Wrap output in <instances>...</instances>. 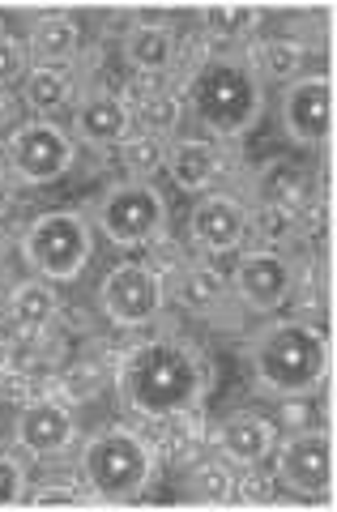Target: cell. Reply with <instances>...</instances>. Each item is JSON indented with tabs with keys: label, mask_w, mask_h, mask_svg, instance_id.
Masks as SVG:
<instances>
[{
	"label": "cell",
	"mask_w": 337,
	"mask_h": 512,
	"mask_svg": "<svg viewBox=\"0 0 337 512\" xmlns=\"http://www.w3.org/2000/svg\"><path fill=\"white\" fill-rule=\"evenodd\" d=\"M124 402L150 414V419H163V414H180L201 397L205 384V363L192 346L175 342V338H154L141 342L133 355L124 359Z\"/></svg>",
	"instance_id": "cell-1"
},
{
	"label": "cell",
	"mask_w": 337,
	"mask_h": 512,
	"mask_svg": "<svg viewBox=\"0 0 337 512\" xmlns=\"http://www.w3.org/2000/svg\"><path fill=\"white\" fill-rule=\"evenodd\" d=\"M248 359L261 389L274 397H308L329 372V342L316 325L278 320V325L256 333Z\"/></svg>",
	"instance_id": "cell-2"
},
{
	"label": "cell",
	"mask_w": 337,
	"mask_h": 512,
	"mask_svg": "<svg viewBox=\"0 0 337 512\" xmlns=\"http://www.w3.org/2000/svg\"><path fill=\"white\" fill-rule=\"evenodd\" d=\"M188 99L205 128L231 137V133H244L256 120V111H261V86H256V77L244 60L218 56V60H205L192 73Z\"/></svg>",
	"instance_id": "cell-3"
},
{
	"label": "cell",
	"mask_w": 337,
	"mask_h": 512,
	"mask_svg": "<svg viewBox=\"0 0 337 512\" xmlns=\"http://www.w3.org/2000/svg\"><path fill=\"white\" fill-rule=\"evenodd\" d=\"M150 448L141 444L133 431H120V427H107L99 436H90L82 448V474L90 491L107 504H124V500H137L141 487L150 483Z\"/></svg>",
	"instance_id": "cell-4"
},
{
	"label": "cell",
	"mask_w": 337,
	"mask_h": 512,
	"mask_svg": "<svg viewBox=\"0 0 337 512\" xmlns=\"http://www.w3.org/2000/svg\"><path fill=\"white\" fill-rule=\"evenodd\" d=\"M22 261L35 269L39 278L73 282L90 261V231L86 222L69 210L39 214L22 235Z\"/></svg>",
	"instance_id": "cell-5"
},
{
	"label": "cell",
	"mask_w": 337,
	"mask_h": 512,
	"mask_svg": "<svg viewBox=\"0 0 337 512\" xmlns=\"http://www.w3.org/2000/svg\"><path fill=\"white\" fill-rule=\"evenodd\" d=\"M167 205L150 184H116L99 201V227L111 244H146V239L163 227Z\"/></svg>",
	"instance_id": "cell-6"
},
{
	"label": "cell",
	"mask_w": 337,
	"mask_h": 512,
	"mask_svg": "<svg viewBox=\"0 0 337 512\" xmlns=\"http://www.w3.org/2000/svg\"><path fill=\"white\" fill-rule=\"evenodd\" d=\"M278 478L295 495L325 500L333 491V436L329 431H295L278 448Z\"/></svg>",
	"instance_id": "cell-7"
},
{
	"label": "cell",
	"mask_w": 337,
	"mask_h": 512,
	"mask_svg": "<svg viewBox=\"0 0 337 512\" xmlns=\"http://www.w3.org/2000/svg\"><path fill=\"white\" fill-rule=\"evenodd\" d=\"M9 163L30 184H52L73 167V141L47 120H30L9 137Z\"/></svg>",
	"instance_id": "cell-8"
},
{
	"label": "cell",
	"mask_w": 337,
	"mask_h": 512,
	"mask_svg": "<svg viewBox=\"0 0 337 512\" xmlns=\"http://www.w3.org/2000/svg\"><path fill=\"white\" fill-rule=\"evenodd\" d=\"M282 128L299 146H325L333 137V82L295 77L282 94Z\"/></svg>",
	"instance_id": "cell-9"
},
{
	"label": "cell",
	"mask_w": 337,
	"mask_h": 512,
	"mask_svg": "<svg viewBox=\"0 0 337 512\" xmlns=\"http://www.w3.org/2000/svg\"><path fill=\"white\" fill-rule=\"evenodd\" d=\"M99 299H103V312L111 325L133 329V325H146L150 316H158V308H163V282L141 265H120L103 278Z\"/></svg>",
	"instance_id": "cell-10"
},
{
	"label": "cell",
	"mask_w": 337,
	"mask_h": 512,
	"mask_svg": "<svg viewBox=\"0 0 337 512\" xmlns=\"http://www.w3.org/2000/svg\"><path fill=\"white\" fill-rule=\"evenodd\" d=\"M231 295L248 303L252 312H274L278 303L291 295V265L278 252H248L235 261Z\"/></svg>",
	"instance_id": "cell-11"
},
{
	"label": "cell",
	"mask_w": 337,
	"mask_h": 512,
	"mask_svg": "<svg viewBox=\"0 0 337 512\" xmlns=\"http://www.w3.org/2000/svg\"><path fill=\"white\" fill-rule=\"evenodd\" d=\"M188 231L197 239V248H205V252H231V248H239V239L248 235V210L231 197L210 192V197H201L192 205Z\"/></svg>",
	"instance_id": "cell-12"
},
{
	"label": "cell",
	"mask_w": 337,
	"mask_h": 512,
	"mask_svg": "<svg viewBox=\"0 0 337 512\" xmlns=\"http://www.w3.org/2000/svg\"><path fill=\"white\" fill-rule=\"evenodd\" d=\"M18 440L30 453H60V448L73 440L69 410H60L56 402H30L18 414Z\"/></svg>",
	"instance_id": "cell-13"
},
{
	"label": "cell",
	"mask_w": 337,
	"mask_h": 512,
	"mask_svg": "<svg viewBox=\"0 0 337 512\" xmlns=\"http://www.w3.org/2000/svg\"><path fill=\"white\" fill-rule=\"evenodd\" d=\"M269 448H274V423H269L265 414L239 410L222 423V453H227V461L256 466V461L269 457Z\"/></svg>",
	"instance_id": "cell-14"
},
{
	"label": "cell",
	"mask_w": 337,
	"mask_h": 512,
	"mask_svg": "<svg viewBox=\"0 0 337 512\" xmlns=\"http://www.w3.org/2000/svg\"><path fill=\"white\" fill-rule=\"evenodd\" d=\"M163 167L171 171L175 188L205 192V188L214 184V175H218V150L210 146V141H180V146L167 150V163Z\"/></svg>",
	"instance_id": "cell-15"
},
{
	"label": "cell",
	"mask_w": 337,
	"mask_h": 512,
	"mask_svg": "<svg viewBox=\"0 0 337 512\" xmlns=\"http://www.w3.org/2000/svg\"><path fill=\"white\" fill-rule=\"evenodd\" d=\"M77 133L94 146H111V141H120L128 133V111L120 99H111V94H90V99L77 107Z\"/></svg>",
	"instance_id": "cell-16"
},
{
	"label": "cell",
	"mask_w": 337,
	"mask_h": 512,
	"mask_svg": "<svg viewBox=\"0 0 337 512\" xmlns=\"http://www.w3.org/2000/svg\"><path fill=\"white\" fill-rule=\"evenodd\" d=\"M227 282H222L214 269H205V265H192L184 269L180 278H175V299H180V308H188L192 316H210L218 312L222 303H227Z\"/></svg>",
	"instance_id": "cell-17"
},
{
	"label": "cell",
	"mask_w": 337,
	"mask_h": 512,
	"mask_svg": "<svg viewBox=\"0 0 337 512\" xmlns=\"http://www.w3.org/2000/svg\"><path fill=\"white\" fill-rule=\"evenodd\" d=\"M77 47H82V30H77L73 18H64V13H47V18L35 22L30 30V52L39 60H73Z\"/></svg>",
	"instance_id": "cell-18"
},
{
	"label": "cell",
	"mask_w": 337,
	"mask_h": 512,
	"mask_svg": "<svg viewBox=\"0 0 337 512\" xmlns=\"http://www.w3.org/2000/svg\"><path fill=\"white\" fill-rule=\"evenodd\" d=\"M9 312H13V320H18L26 333H39V329L52 325V316H56V295L47 291V282L26 278V282L13 286Z\"/></svg>",
	"instance_id": "cell-19"
},
{
	"label": "cell",
	"mask_w": 337,
	"mask_h": 512,
	"mask_svg": "<svg viewBox=\"0 0 337 512\" xmlns=\"http://www.w3.org/2000/svg\"><path fill=\"white\" fill-rule=\"evenodd\" d=\"M124 52L128 60L137 64V69H146V73H158V69H167L171 56H175V39H171V30L167 26H137L133 35L124 39Z\"/></svg>",
	"instance_id": "cell-20"
},
{
	"label": "cell",
	"mask_w": 337,
	"mask_h": 512,
	"mask_svg": "<svg viewBox=\"0 0 337 512\" xmlns=\"http://www.w3.org/2000/svg\"><path fill=\"white\" fill-rule=\"evenodd\" d=\"M188 495L197 504H231L235 500V474L227 461H197L188 474Z\"/></svg>",
	"instance_id": "cell-21"
},
{
	"label": "cell",
	"mask_w": 337,
	"mask_h": 512,
	"mask_svg": "<svg viewBox=\"0 0 337 512\" xmlns=\"http://www.w3.org/2000/svg\"><path fill=\"white\" fill-rule=\"evenodd\" d=\"M26 103L35 107V111H56L69 103V77L56 73V69H35L26 77Z\"/></svg>",
	"instance_id": "cell-22"
},
{
	"label": "cell",
	"mask_w": 337,
	"mask_h": 512,
	"mask_svg": "<svg viewBox=\"0 0 337 512\" xmlns=\"http://www.w3.org/2000/svg\"><path fill=\"white\" fill-rule=\"evenodd\" d=\"M256 26L252 5H205V30L218 39H239Z\"/></svg>",
	"instance_id": "cell-23"
},
{
	"label": "cell",
	"mask_w": 337,
	"mask_h": 512,
	"mask_svg": "<svg viewBox=\"0 0 337 512\" xmlns=\"http://www.w3.org/2000/svg\"><path fill=\"white\" fill-rule=\"evenodd\" d=\"M261 64L274 82H295L299 69H303V47L295 39H274L261 47Z\"/></svg>",
	"instance_id": "cell-24"
},
{
	"label": "cell",
	"mask_w": 337,
	"mask_h": 512,
	"mask_svg": "<svg viewBox=\"0 0 337 512\" xmlns=\"http://www.w3.org/2000/svg\"><path fill=\"white\" fill-rule=\"evenodd\" d=\"M163 163H167V150H163V141L150 137V133L146 137H133L124 146V167L133 171V175H150V171H158Z\"/></svg>",
	"instance_id": "cell-25"
},
{
	"label": "cell",
	"mask_w": 337,
	"mask_h": 512,
	"mask_svg": "<svg viewBox=\"0 0 337 512\" xmlns=\"http://www.w3.org/2000/svg\"><path fill=\"white\" fill-rule=\"evenodd\" d=\"M137 120L150 128V137H158V133H171V128L180 124V107H175L171 94H150V99L137 107Z\"/></svg>",
	"instance_id": "cell-26"
},
{
	"label": "cell",
	"mask_w": 337,
	"mask_h": 512,
	"mask_svg": "<svg viewBox=\"0 0 337 512\" xmlns=\"http://www.w3.org/2000/svg\"><path fill=\"white\" fill-rule=\"evenodd\" d=\"M18 500H22V470H18V461H9L0 453V508L18 504Z\"/></svg>",
	"instance_id": "cell-27"
},
{
	"label": "cell",
	"mask_w": 337,
	"mask_h": 512,
	"mask_svg": "<svg viewBox=\"0 0 337 512\" xmlns=\"http://www.w3.org/2000/svg\"><path fill=\"white\" fill-rule=\"evenodd\" d=\"M22 60H26L22 43H18V39H9V35H0V86H9L13 77L22 73Z\"/></svg>",
	"instance_id": "cell-28"
},
{
	"label": "cell",
	"mask_w": 337,
	"mask_h": 512,
	"mask_svg": "<svg viewBox=\"0 0 337 512\" xmlns=\"http://www.w3.org/2000/svg\"><path fill=\"white\" fill-rule=\"evenodd\" d=\"M256 227H261V235L282 239L286 231H291V210H286V205H261V214H256Z\"/></svg>",
	"instance_id": "cell-29"
},
{
	"label": "cell",
	"mask_w": 337,
	"mask_h": 512,
	"mask_svg": "<svg viewBox=\"0 0 337 512\" xmlns=\"http://www.w3.org/2000/svg\"><path fill=\"white\" fill-rule=\"evenodd\" d=\"M99 372H94V367H73V372H69V389H73V397H82V402H86V397H94V393H99Z\"/></svg>",
	"instance_id": "cell-30"
},
{
	"label": "cell",
	"mask_w": 337,
	"mask_h": 512,
	"mask_svg": "<svg viewBox=\"0 0 337 512\" xmlns=\"http://www.w3.org/2000/svg\"><path fill=\"white\" fill-rule=\"evenodd\" d=\"M30 504H35V508H73L77 500H73L69 487H43V491L30 495Z\"/></svg>",
	"instance_id": "cell-31"
},
{
	"label": "cell",
	"mask_w": 337,
	"mask_h": 512,
	"mask_svg": "<svg viewBox=\"0 0 337 512\" xmlns=\"http://www.w3.org/2000/svg\"><path fill=\"white\" fill-rule=\"evenodd\" d=\"M9 197H13V192H9V180H5V171H0V214L9 210Z\"/></svg>",
	"instance_id": "cell-32"
}]
</instances>
